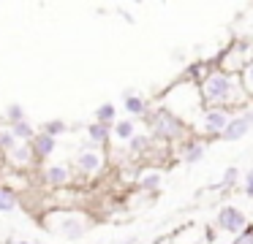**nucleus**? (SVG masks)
<instances>
[{
	"mask_svg": "<svg viewBox=\"0 0 253 244\" xmlns=\"http://www.w3.org/2000/svg\"><path fill=\"white\" fill-rule=\"evenodd\" d=\"M231 92H234V84L226 73H210L202 84V95L207 103H229Z\"/></svg>",
	"mask_w": 253,
	"mask_h": 244,
	"instance_id": "f257e3e1",
	"label": "nucleus"
},
{
	"mask_svg": "<svg viewBox=\"0 0 253 244\" xmlns=\"http://www.w3.org/2000/svg\"><path fill=\"white\" fill-rule=\"evenodd\" d=\"M218 225L223 228V231L240 233V228H245V214H242L240 209H231V206H226V209L218 211Z\"/></svg>",
	"mask_w": 253,
	"mask_h": 244,
	"instance_id": "f03ea898",
	"label": "nucleus"
},
{
	"mask_svg": "<svg viewBox=\"0 0 253 244\" xmlns=\"http://www.w3.org/2000/svg\"><path fill=\"white\" fill-rule=\"evenodd\" d=\"M251 122H253V114H248V117H234V119H229V125L223 128L220 136H223L226 141H237V139H242V136L248 133Z\"/></svg>",
	"mask_w": 253,
	"mask_h": 244,
	"instance_id": "7ed1b4c3",
	"label": "nucleus"
},
{
	"mask_svg": "<svg viewBox=\"0 0 253 244\" xmlns=\"http://www.w3.org/2000/svg\"><path fill=\"white\" fill-rule=\"evenodd\" d=\"M177 119L174 117H169V114H158L155 117V122H153V133L158 136V139H174L177 136Z\"/></svg>",
	"mask_w": 253,
	"mask_h": 244,
	"instance_id": "20e7f679",
	"label": "nucleus"
},
{
	"mask_svg": "<svg viewBox=\"0 0 253 244\" xmlns=\"http://www.w3.org/2000/svg\"><path fill=\"white\" fill-rule=\"evenodd\" d=\"M77 166H79V171L93 174V171H98V166H101V155L95 149H84L82 155L77 157Z\"/></svg>",
	"mask_w": 253,
	"mask_h": 244,
	"instance_id": "39448f33",
	"label": "nucleus"
},
{
	"mask_svg": "<svg viewBox=\"0 0 253 244\" xmlns=\"http://www.w3.org/2000/svg\"><path fill=\"white\" fill-rule=\"evenodd\" d=\"M226 125H229L226 111H210L207 117H204V130H207V133H223Z\"/></svg>",
	"mask_w": 253,
	"mask_h": 244,
	"instance_id": "423d86ee",
	"label": "nucleus"
},
{
	"mask_svg": "<svg viewBox=\"0 0 253 244\" xmlns=\"http://www.w3.org/2000/svg\"><path fill=\"white\" fill-rule=\"evenodd\" d=\"M33 152L39 157H49L52 152H55V139H52V136H46V133L33 136Z\"/></svg>",
	"mask_w": 253,
	"mask_h": 244,
	"instance_id": "0eeeda50",
	"label": "nucleus"
},
{
	"mask_svg": "<svg viewBox=\"0 0 253 244\" xmlns=\"http://www.w3.org/2000/svg\"><path fill=\"white\" fill-rule=\"evenodd\" d=\"M46 182L52 184H66L68 182V171L63 166H49L46 168Z\"/></svg>",
	"mask_w": 253,
	"mask_h": 244,
	"instance_id": "6e6552de",
	"label": "nucleus"
},
{
	"mask_svg": "<svg viewBox=\"0 0 253 244\" xmlns=\"http://www.w3.org/2000/svg\"><path fill=\"white\" fill-rule=\"evenodd\" d=\"M8 155H11V160L17 163V166H25V163L30 160V146L28 144H17L11 152H8Z\"/></svg>",
	"mask_w": 253,
	"mask_h": 244,
	"instance_id": "1a4fd4ad",
	"label": "nucleus"
},
{
	"mask_svg": "<svg viewBox=\"0 0 253 244\" xmlns=\"http://www.w3.org/2000/svg\"><path fill=\"white\" fill-rule=\"evenodd\" d=\"M11 209H17V195L11 190L0 187V211H11Z\"/></svg>",
	"mask_w": 253,
	"mask_h": 244,
	"instance_id": "9d476101",
	"label": "nucleus"
},
{
	"mask_svg": "<svg viewBox=\"0 0 253 244\" xmlns=\"http://www.w3.org/2000/svg\"><path fill=\"white\" fill-rule=\"evenodd\" d=\"M63 233H66L68 239H79L82 236V222L79 220H66L63 222Z\"/></svg>",
	"mask_w": 253,
	"mask_h": 244,
	"instance_id": "9b49d317",
	"label": "nucleus"
},
{
	"mask_svg": "<svg viewBox=\"0 0 253 244\" xmlns=\"http://www.w3.org/2000/svg\"><path fill=\"white\" fill-rule=\"evenodd\" d=\"M14 136H17V139H33V128H30L28 122H25V119H19V122H14V130H11Z\"/></svg>",
	"mask_w": 253,
	"mask_h": 244,
	"instance_id": "f8f14e48",
	"label": "nucleus"
},
{
	"mask_svg": "<svg viewBox=\"0 0 253 244\" xmlns=\"http://www.w3.org/2000/svg\"><path fill=\"white\" fill-rule=\"evenodd\" d=\"M14 146H17V136H14L11 130H0V149L11 152Z\"/></svg>",
	"mask_w": 253,
	"mask_h": 244,
	"instance_id": "ddd939ff",
	"label": "nucleus"
},
{
	"mask_svg": "<svg viewBox=\"0 0 253 244\" xmlns=\"http://www.w3.org/2000/svg\"><path fill=\"white\" fill-rule=\"evenodd\" d=\"M87 136H90V139H93V141H104L106 139V136H109V130H106V125H90V128H87Z\"/></svg>",
	"mask_w": 253,
	"mask_h": 244,
	"instance_id": "4468645a",
	"label": "nucleus"
},
{
	"mask_svg": "<svg viewBox=\"0 0 253 244\" xmlns=\"http://www.w3.org/2000/svg\"><path fill=\"white\" fill-rule=\"evenodd\" d=\"M115 133H117V139L128 141V139H131V136H133V122H117Z\"/></svg>",
	"mask_w": 253,
	"mask_h": 244,
	"instance_id": "2eb2a0df",
	"label": "nucleus"
},
{
	"mask_svg": "<svg viewBox=\"0 0 253 244\" xmlns=\"http://www.w3.org/2000/svg\"><path fill=\"white\" fill-rule=\"evenodd\" d=\"M57 133H66V122H60V119H52V122L46 125V136H52V139H55Z\"/></svg>",
	"mask_w": 253,
	"mask_h": 244,
	"instance_id": "dca6fc26",
	"label": "nucleus"
},
{
	"mask_svg": "<svg viewBox=\"0 0 253 244\" xmlns=\"http://www.w3.org/2000/svg\"><path fill=\"white\" fill-rule=\"evenodd\" d=\"M115 117V106L112 103H104V106L98 108V119H101V125H106V119H112Z\"/></svg>",
	"mask_w": 253,
	"mask_h": 244,
	"instance_id": "f3484780",
	"label": "nucleus"
},
{
	"mask_svg": "<svg viewBox=\"0 0 253 244\" xmlns=\"http://www.w3.org/2000/svg\"><path fill=\"white\" fill-rule=\"evenodd\" d=\"M126 108H128L131 114H142V111H144V103L139 101V98H128V101H126Z\"/></svg>",
	"mask_w": 253,
	"mask_h": 244,
	"instance_id": "a211bd4d",
	"label": "nucleus"
},
{
	"mask_svg": "<svg viewBox=\"0 0 253 244\" xmlns=\"http://www.w3.org/2000/svg\"><path fill=\"white\" fill-rule=\"evenodd\" d=\"M202 155H204V146H202V144H193L191 149H188L185 160H188V163H193V160H199V157H202Z\"/></svg>",
	"mask_w": 253,
	"mask_h": 244,
	"instance_id": "6ab92c4d",
	"label": "nucleus"
},
{
	"mask_svg": "<svg viewBox=\"0 0 253 244\" xmlns=\"http://www.w3.org/2000/svg\"><path fill=\"white\" fill-rule=\"evenodd\" d=\"M158 182H161L158 174H147V176L142 179V187H158Z\"/></svg>",
	"mask_w": 253,
	"mask_h": 244,
	"instance_id": "aec40b11",
	"label": "nucleus"
},
{
	"mask_svg": "<svg viewBox=\"0 0 253 244\" xmlns=\"http://www.w3.org/2000/svg\"><path fill=\"white\" fill-rule=\"evenodd\" d=\"M142 149H147V139H144V136H139V139L131 141V152H142Z\"/></svg>",
	"mask_w": 253,
	"mask_h": 244,
	"instance_id": "412c9836",
	"label": "nucleus"
},
{
	"mask_svg": "<svg viewBox=\"0 0 253 244\" xmlns=\"http://www.w3.org/2000/svg\"><path fill=\"white\" fill-rule=\"evenodd\" d=\"M234 244H253V231H242Z\"/></svg>",
	"mask_w": 253,
	"mask_h": 244,
	"instance_id": "4be33fe9",
	"label": "nucleus"
},
{
	"mask_svg": "<svg viewBox=\"0 0 253 244\" xmlns=\"http://www.w3.org/2000/svg\"><path fill=\"white\" fill-rule=\"evenodd\" d=\"M8 114H11L14 122H19V119H22V108H19V106H11V108H8Z\"/></svg>",
	"mask_w": 253,
	"mask_h": 244,
	"instance_id": "5701e85b",
	"label": "nucleus"
},
{
	"mask_svg": "<svg viewBox=\"0 0 253 244\" xmlns=\"http://www.w3.org/2000/svg\"><path fill=\"white\" fill-rule=\"evenodd\" d=\"M245 87H248V90L253 92V65H251V68H248V73H245Z\"/></svg>",
	"mask_w": 253,
	"mask_h": 244,
	"instance_id": "b1692460",
	"label": "nucleus"
},
{
	"mask_svg": "<svg viewBox=\"0 0 253 244\" xmlns=\"http://www.w3.org/2000/svg\"><path fill=\"white\" fill-rule=\"evenodd\" d=\"M234 176H237V171H234V168H229V171H226V176H223V182H234Z\"/></svg>",
	"mask_w": 253,
	"mask_h": 244,
	"instance_id": "393cba45",
	"label": "nucleus"
},
{
	"mask_svg": "<svg viewBox=\"0 0 253 244\" xmlns=\"http://www.w3.org/2000/svg\"><path fill=\"white\" fill-rule=\"evenodd\" d=\"M245 193L253 198V174H248V190H245Z\"/></svg>",
	"mask_w": 253,
	"mask_h": 244,
	"instance_id": "a878e982",
	"label": "nucleus"
},
{
	"mask_svg": "<svg viewBox=\"0 0 253 244\" xmlns=\"http://www.w3.org/2000/svg\"><path fill=\"white\" fill-rule=\"evenodd\" d=\"M19 244H22V242H19Z\"/></svg>",
	"mask_w": 253,
	"mask_h": 244,
	"instance_id": "bb28decb",
	"label": "nucleus"
}]
</instances>
